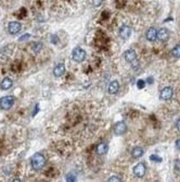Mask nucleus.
I'll return each instance as SVG.
<instances>
[{
    "label": "nucleus",
    "mask_w": 180,
    "mask_h": 182,
    "mask_svg": "<svg viewBox=\"0 0 180 182\" xmlns=\"http://www.w3.org/2000/svg\"><path fill=\"white\" fill-rule=\"evenodd\" d=\"M31 165L34 170H40L45 167L46 165V158L42 154L37 153L31 158Z\"/></svg>",
    "instance_id": "f257e3e1"
},
{
    "label": "nucleus",
    "mask_w": 180,
    "mask_h": 182,
    "mask_svg": "<svg viewBox=\"0 0 180 182\" xmlns=\"http://www.w3.org/2000/svg\"><path fill=\"white\" fill-rule=\"evenodd\" d=\"M15 98L13 96H4L0 99V108L3 110H8L14 105Z\"/></svg>",
    "instance_id": "f03ea898"
},
{
    "label": "nucleus",
    "mask_w": 180,
    "mask_h": 182,
    "mask_svg": "<svg viewBox=\"0 0 180 182\" xmlns=\"http://www.w3.org/2000/svg\"><path fill=\"white\" fill-rule=\"evenodd\" d=\"M72 58L76 62H83L86 58V51L84 49L79 48V47H77L72 52Z\"/></svg>",
    "instance_id": "7ed1b4c3"
},
{
    "label": "nucleus",
    "mask_w": 180,
    "mask_h": 182,
    "mask_svg": "<svg viewBox=\"0 0 180 182\" xmlns=\"http://www.w3.org/2000/svg\"><path fill=\"white\" fill-rule=\"evenodd\" d=\"M173 96H174V91H173L172 87H169V86H166V87H164L163 90L161 91V94H159V98L162 99V101H170V99L173 98Z\"/></svg>",
    "instance_id": "20e7f679"
},
{
    "label": "nucleus",
    "mask_w": 180,
    "mask_h": 182,
    "mask_svg": "<svg viewBox=\"0 0 180 182\" xmlns=\"http://www.w3.org/2000/svg\"><path fill=\"white\" fill-rule=\"evenodd\" d=\"M133 171H134V174H135L136 177H138V178H142V177H144V174H145L147 167H145L144 164L140 163V164H138V165L134 167Z\"/></svg>",
    "instance_id": "39448f33"
},
{
    "label": "nucleus",
    "mask_w": 180,
    "mask_h": 182,
    "mask_svg": "<svg viewBox=\"0 0 180 182\" xmlns=\"http://www.w3.org/2000/svg\"><path fill=\"white\" fill-rule=\"evenodd\" d=\"M127 131V126L124 121H119L114 126V133L116 135H123Z\"/></svg>",
    "instance_id": "423d86ee"
},
{
    "label": "nucleus",
    "mask_w": 180,
    "mask_h": 182,
    "mask_svg": "<svg viewBox=\"0 0 180 182\" xmlns=\"http://www.w3.org/2000/svg\"><path fill=\"white\" fill-rule=\"evenodd\" d=\"M8 29H9V32H10V34L15 35V34L21 32L22 25H21V23H19V22H10L8 25Z\"/></svg>",
    "instance_id": "0eeeda50"
},
{
    "label": "nucleus",
    "mask_w": 180,
    "mask_h": 182,
    "mask_svg": "<svg viewBox=\"0 0 180 182\" xmlns=\"http://www.w3.org/2000/svg\"><path fill=\"white\" fill-rule=\"evenodd\" d=\"M131 35V29L127 25H123L119 29V36L123 39H128Z\"/></svg>",
    "instance_id": "6e6552de"
},
{
    "label": "nucleus",
    "mask_w": 180,
    "mask_h": 182,
    "mask_svg": "<svg viewBox=\"0 0 180 182\" xmlns=\"http://www.w3.org/2000/svg\"><path fill=\"white\" fill-rule=\"evenodd\" d=\"M65 73V65L64 63H59L54 67L53 69V75L56 78H60Z\"/></svg>",
    "instance_id": "1a4fd4ad"
},
{
    "label": "nucleus",
    "mask_w": 180,
    "mask_h": 182,
    "mask_svg": "<svg viewBox=\"0 0 180 182\" xmlns=\"http://www.w3.org/2000/svg\"><path fill=\"white\" fill-rule=\"evenodd\" d=\"M124 58L127 62H134L136 61L137 59V55H136V51L133 50V49H129V50L125 51L124 52Z\"/></svg>",
    "instance_id": "9d476101"
},
{
    "label": "nucleus",
    "mask_w": 180,
    "mask_h": 182,
    "mask_svg": "<svg viewBox=\"0 0 180 182\" xmlns=\"http://www.w3.org/2000/svg\"><path fill=\"white\" fill-rule=\"evenodd\" d=\"M168 37H169V32H168V29L163 27V29H159L158 31V38L161 42H166L168 39Z\"/></svg>",
    "instance_id": "9b49d317"
},
{
    "label": "nucleus",
    "mask_w": 180,
    "mask_h": 182,
    "mask_svg": "<svg viewBox=\"0 0 180 182\" xmlns=\"http://www.w3.org/2000/svg\"><path fill=\"white\" fill-rule=\"evenodd\" d=\"M147 39L150 40V42H153V40H155L156 38H158V31H156L154 27H151V29H148L147 32Z\"/></svg>",
    "instance_id": "f8f14e48"
},
{
    "label": "nucleus",
    "mask_w": 180,
    "mask_h": 182,
    "mask_svg": "<svg viewBox=\"0 0 180 182\" xmlns=\"http://www.w3.org/2000/svg\"><path fill=\"white\" fill-rule=\"evenodd\" d=\"M108 144L106 143H99V144L97 145V153L99 154V155H105L106 153H108Z\"/></svg>",
    "instance_id": "ddd939ff"
},
{
    "label": "nucleus",
    "mask_w": 180,
    "mask_h": 182,
    "mask_svg": "<svg viewBox=\"0 0 180 182\" xmlns=\"http://www.w3.org/2000/svg\"><path fill=\"white\" fill-rule=\"evenodd\" d=\"M12 85H13L12 80L9 79V78H4L3 80H2L1 84H0V87H1L3 91H7V90H9V88L12 87Z\"/></svg>",
    "instance_id": "4468645a"
},
{
    "label": "nucleus",
    "mask_w": 180,
    "mask_h": 182,
    "mask_svg": "<svg viewBox=\"0 0 180 182\" xmlns=\"http://www.w3.org/2000/svg\"><path fill=\"white\" fill-rule=\"evenodd\" d=\"M118 88H119V84L117 81L111 82V84L109 85V93L110 94H116L118 92Z\"/></svg>",
    "instance_id": "2eb2a0df"
},
{
    "label": "nucleus",
    "mask_w": 180,
    "mask_h": 182,
    "mask_svg": "<svg viewBox=\"0 0 180 182\" xmlns=\"http://www.w3.org/2000/svg\"><path fill=\"white\" fill-rule=\"evenodd\" d=\"M143 153H144V151H143L141 147L138 146V147H135V148L131 151V156L135 159H137V158H140V157L143 155Z\"/></svg>",
    "instance_id": "dca6fc26"
},
{
    "label": "nucleus",
    "mask_w": 180,
    "mask_h": 182,
    "mask_svg": "<svg viewBox=\"0 0 180 182\" xmlns=\"http://www.w3.org/2000/svg\"><path fill=\"white\" fill-rule=\"evenodd\" d=\"M32 49L35 52H39L42 49V44L41 43H34V44L32 45Z\"/></svg>",
    "instance_id": "f3484780"
},
{
    "label": "nucleus",
    "mask_w": 180,
    "mask_h": 182,
    "mask_svg": "<svg viewBox=\"0 0 180 182\" xmlns=\"http://www.w3.org/2000/svg\"><path fill=\"white\" fill-rule=\"evenodd\" d=\"M172 54H173V56H174L175 58H180V45H177V46L174 47Z\"/></svg>",
    "instance_id": "a211bd4d"
},
{
    "label": "nucleus",
    "mask_w": 180,
    "mask_h": 182,
    "mask_svg": "<svg viewBox=\"0 0 180 182\" xmlns=\"http://www.w3.org/2000/svg\"><path fill=\"white\" fill-rule=\"evenodd\" d=\"M150 160H151V161H156V163H161L163 159H162L161 157H158V155H151V156H150Z\"/></svg>",
    "instance_id": "6ab92c4d"
},
{
    "label": "nucleus",
    "mask_w": 180,
    "mask_h": 182,
    "mask_svg": "<svg viewBox=\"0 0 180 182\" xmlns=\"http://www.w3.org/2000/svg\"><path fill=\"white\" fill-rule=\"evenodd\" d=\"M109 182H120V181H123L122 180V178H119V177H117V176H113V177H111V178H109Z\"/></svg>",
    "instance_id": "aec40b11"
},
{
    "label": "nucleus",
    "mask_w": 180,
    "mask_h": 182,
    "mask_svg": "<svg viewBox=\"0 0 180 182\" xmlns=\"http://www.w3.org/2000/svg\"><path fill=\"white\" fill-rule=\"evenodd\" d=\"M29 37H31V35L29 34H24L23 36H21V37L19 38L20 42H25L26 39H29Z\"/></svg>",
    "instance_id": "412c9836"
},
{
    "label": "nucleus",
    "mask_w": 180,
    "mask_h": 182,
    "mask_svg": "<svg viewBox=\"0 0 180 182\" xmlns=\"http://www.w3.org/2000/svg\"><path fill=\"white\" fill-rule=\"evenodd\" d=\"M51 43L52 44H58L59 43V37L56 35H51Z\"/></svg>",
    "instance_id": "4be33fe9"
},
{
    "label": "nucleus",
    "mask_w": 180,
    "mask_h": 182,
    "mask_svg": "<svg viewBox=\"0 0 180 182\" xmlns=\"http://www.w3.org/2000/svg\"><path fill=\"white\" fill-rule=\"evenodd\" d=\"M175 170L176 171H180V159H177L175 161Z\"/></svg>",
    "instance_id": "5701e85b"
},
{
    "label": "nucleus",
    "mask_w": 180,
    "mask_h": 182,
    "mask_svg": "<svg viewBox=\"0 0 180 182\" xmlns=\"http://www.w3.org/2000/svg\"><path fill=\"white\" fill-rule=\"evenodd\" d=\"M66 181H76V177L73 176L72 174H67V177H66Z\"/></svg>",
    "instance_id": "b1692460"
},
{
    "label": "nucleus",
    "mask_w": 180,
    "mask_h": 182,
    "mask_svg": "<svg viewBox=\"0 0 180 182\" xmlns=\"http://www.w3.org/2000/svg\"><path fill=\"white\" fill-rule=\"evenodd\" d=\"M144 85H145V82L143 81V80H139L138 81V87L139 88H143L144 87Z\"/></svg>",
    "instance_id": "393cba45"
},
{
    "label": "nucleus",
    "mask_w": 180,
    "mask_h": 182,
    "mask_svg": "<svg viewBox=\"0 0 180 182\" xmlns=\"http://www.w3.org/2000/svg\"><path fill=\"white\" fill-rule=\"evenodd\" d=\"M92 3H93V6L99 7L100 4L102 3V0H92Z\"/></svg>",
    "instance_id": "a878e982"
},
{
    "label": "nucleus",
    "mask_w": 180,
    "mask_h": 182,
    "mask_svg": "<svg viewBox=\"0 0 180 182\" xmlns=\"http://www.w3.org/2000/svg\"><path fill=\"white\" fill-rule=\"evenodd\" d=\"M176 128H177V130L180 131V119L177 120V122H176Z\"/></svg>",
    "instance_id": "bb28decb"
},
{
    "label": "nucleus",
    "mask_w": 180,
    "mask_h": 182,
    "mask_svg": "<svg viewBox=\"0 0 180 182\" xmlns=\"http://www.w3.org/2000/svg\"><path fill=\"white\" fill-rule=\"evenodd\" d=\"M176 147L180 151V138H178V140L176 141Z\"/></svg>",
    "instance_id": "cd10ccee"
},
{
    "label": "nucleus",
    "mask_w": 180,
    "mask_h": 182,
    "mask_svg": "<svg viewBox=\"0 0 180 182\" xmlns=\"http://www.w3.org/2000/svg\"><path fill=\"white\" fill-rule=\"evenodd\" d=\"M148 82H149L150 84L153 83V79H152V78H148Z\"/></svg>",
    "instance_id": "c85d7f7f"
}]
</instances>
